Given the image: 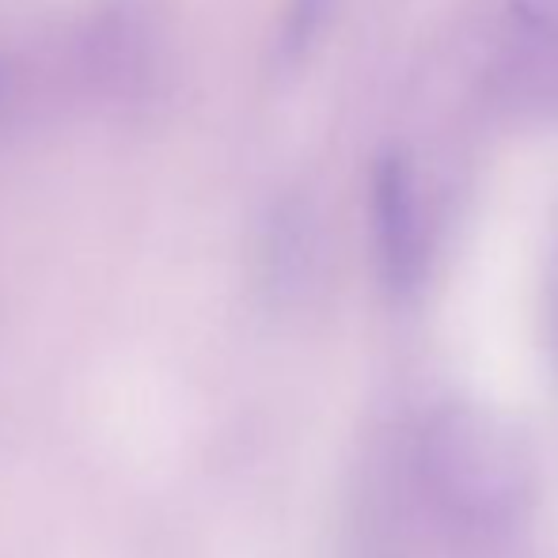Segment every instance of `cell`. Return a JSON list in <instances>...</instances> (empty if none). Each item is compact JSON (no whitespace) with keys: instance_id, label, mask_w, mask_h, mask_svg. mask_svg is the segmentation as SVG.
<instances>
[{"instance_id":"7a4b0ae2","label":"cell","mask_w":558,"mask_h":558,"mask_svg":"<svg viewBox=\"0 0 558 558\" xmlns=\"http://www.w3.org/2000/svg\"><path fill=\"white\" fill-rule=\"evenodd\" d=\"M335 8L338 0H289V12L281 20V35H278V58L286 65L301 61L316 46L319 31L331 23Z\"/></svg>"},{"instance_id":"6da1fadb","label":"cell","mask_w":558,"mask_h":558,"mask_svg":"<svg viewBox=\"0 0 558 558\" xmlns=\"http://www.w3.org/2000/svg\"><path fill=\"white\" fill-rule=\"evenodd\" d=\"M368 214H373L376 251H380L384 274L396 286H407L422 258V217H418V186L403 153L388 148L376 156L373 179H368Z\"/></svg>"}]
</instances>
